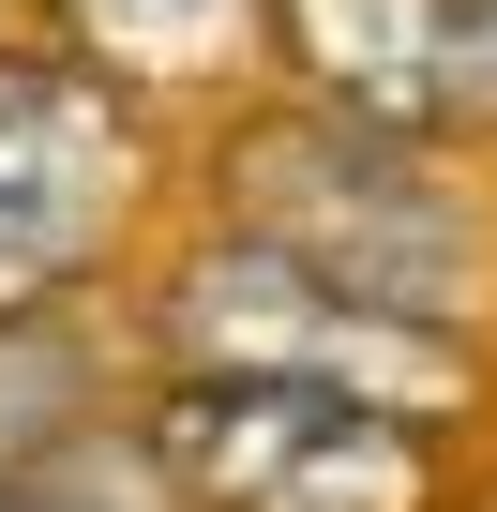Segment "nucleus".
Wrapping results in <instances>:
<instances>
[{"label":"nucleus","instance_id":"2","mask_svg":"<svg viewBox=\"0 0 497 512\" xmlns=\"http://www.w3.org/2000/svg\"><path fill=\"white\" fill-rule=\"evenodd\" d=\"M151 482L181 512H437V452L407 407L257 392V377H166Z\"/></svg>","mask_w":497,"mask_h":512},{"label":"nucleus","instance_id":"5","mask_svg":"<svg viewBox=\"0 0 497 512\" xmlns=\"http://www.w3.org/2000/svg\"><path fill=\"white\" fill-rule=\"evenodd\" d=\"M272 16V46L302 61V91L317 106H347V121H437V31H452V0H257Z\"/></svg>","mask_w":497,"mask_h":512},{"label":"nucleus","instance_id":"8","mask_svg":"<svg viewBox=\"0 0 497 512\" xmlns=\"http://www.w3.org/2000/svg\"><path fill=\"white\" fill-rule=\"evenodd\" d=\"M437 121H497V0H452V31H437Z\"/></svg>","mask_w":497,"mask_h":512},{"label":"nucleus","instance_id":"9","mask_svg":"<svg viewBox=\"0 0 497 512\" xmlns=\"http://www.w3.org/2000/svg\"><path fill=\"white\" fill-rule=\"evenodd\" d=\"M0 512H121V497H91V482H61V467H16V482H0Z\"/></svg>","mask_w":497,"mask_h":512},{"label":"nucleus","instance_id":"3","mask_svg":"<svg viewBox=\"0 0 497 512\" xmlns=\"http://www.w3.org/2000/svg\"><path fill=\"white\" fill-rule=\"evenodd\" d=\"M151 332H166L181 377H257V392H347V407H407V392L452 407L467 392L452 332L377 317V302L287 272V256H257V241H196L181 272H166V317Z\"/></svg>","mask_w":497,"mask_h":512},{"label":"nucleus","instance_id":"1","mask_svg":"<svg viewBox=\"0 0 497 512\" xmlns=\"http://www.w3.org/2000/svg\"><path fill=\"white\" fill-rule=\"evenodd\" d=\"M226 241L287 256V272H317V287H347L377 317H422V332H452L467 272H482V226L437 181V151L407 121H347V106L257 121L226 151Z\"/></svg>","mask_w":497,"mask_h":512},{"label":"nucleus","instance_id":"7","mask_svg":"<svg viewBox=\"0 0 497 512\" xmlns=\"http://www.w3.org/2000/svg\"><path fill=\"white\" fill-rule=\"evenodd\" d=\"M61 16L91 31V46H121V61H211L226 31H241V0H61Z\"/></svg>","mask_w":497,"mask_h":512},{"label":"nucleus","instance_id":"4","mask_svg":"<svg viewBox=\"0 0 497 512\" xmlns=\"http://www.w3.org/2000/svg\"><path fill=\"white\" fill-rule=\"evenodd\" d=\"M121 211H136V106L91 61H0V317L91 287Z\"/></svg>","mask_w":497,"mask_h":512},{"label":"nucleus","instance_id":"6","mask_svg":"<svg viewBox=\"0 0 497 512\" xmlns=\"http://www.w3.org/2000/svg\"><path fill=\"white\" fill-rule=\"evenodd\" d=\"M76 407H91V362H76V332L0 317V482H16V467H46V452L76 437Z\"/></svg>","mask_w":497,"mask_h":512}]
</instances>
